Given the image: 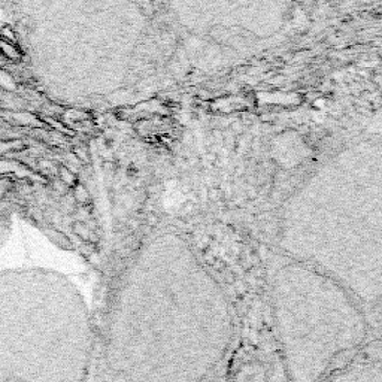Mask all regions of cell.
Masks as SVG:
<instances>
[{
    "label": "cell",
    "mask_w": 382,
    "mask_h": 382,
    "mask_svg": "<svg viewBox=\"0 0 382 382\" xmlns=\"http://www.w3.org/2000/svg\"><path fill=\"white\" fill-rule=\"evenodd\" d=\"M234 340L223 284L182 236L158 233L112 290L93 370L97 382H211Z\"/></svg>",
    "instance_id": "cell-1"
},
{
    "label": "cell",
    "mask_w": 382,
    "mask_h": 382,
    "mask_svg": "<svg viewBox=\"0 0 382 382\" xmlns=\"http://www.w3.org/2000/svg\"><path fill=\"white\" fill-rule=\"evenodd\" d=\"M278 252L343 285L379 322L382 146L361 140L322 164L282 206Z\"/></svg>",
    "instance_id": "cell-2"
},
{
    "label": "cell",
    "mask_w": 382,
    "mask_h": 382,
    "mask_svg": "<svg viewBox=\"0 0 382 382\" xmlns=\"http://www.w3.org/2000/svg\"><path fill=\"white\" fill-rule=\"evenodd\" d=\"M275 351L287 382H319L372 343L376 322L333 278L281 252L264 269Z\"/></svg>",
    "instance_id": "cell-3"
},
{
    "label": "cell",
    "mask_w": 382,
    "mask_h": 382,
    "mask_svg": "<svg viewBox=\"0 0 382 382\" xmlns=\"http://www.w3.org/2000/svg\"><path fill=\"white\" fill-rule=\"evenodd\" d=\"M187 30L199 35L231 32L266 39L281 32L292 0H166Z\"/></svg>",
    "instance_id": "cell-4"
},
{
    "label": "cell",
    "mask_w": 382,
    "mask_h": 382,
    "mask_svg": "<svg viewBox=\"0 0 382 382\" xmlns=\"http://www.w3.org/2000/svg\"><path fill=\"white\" fill-rule=\"evenodd\" d=\"M319 382H382L379 340L372 342L357 357Z\"/></svg>",
    "instance_id": "cell-5"
}]
</instances>
